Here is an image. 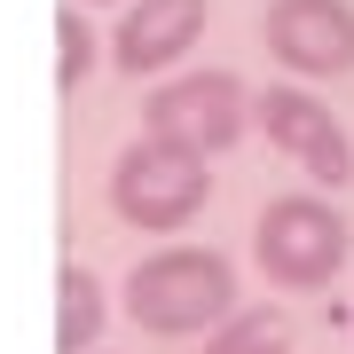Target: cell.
I'll return each instance as SVG.
<instances>
[{
    "mask_svg": "<svg viewBox=\"0 0 354 354\" xmlns=\"http://www.w3.org/2000/svg\"><path fill=\"white\" fill-rule=\"evenodd\" d=\"M205 197H213V181H205L197 150H174V142L142 134V142H127V150L111 158V213L127 228H142V236L189 228L205 213Z\"/></svg>",
    "mask_w": 354,
    "mask_h": 354,
    "instance_id": "obj_2",
    "label": "cell"
},
{
    "mask_svg": "<svg viewBox=\"0 0 354 354\" xmlns=\"http://www.w3.org/2000/svg\"><path fill=\"white\" fill-rule=\"evenodd\" d=\"M102 323H111V299H102L95 268L64 260L55 268V354H95Z\"/></svg>",
    "mask_w": 354,
    "mask_h": 354,
    "instance_id": "obj_8",
    "label": "cell"
},
{
    "mask_svg": "<svg viewBox=\"0 0 354 354\" xmlns=\"http://www.w3.org/2000/svg\"><path fill=\"white\" fill-rule=\"evenodd\" d=\"M252 260L283 291H323L346 268V213L330 197H307V189L268 197L260 221H252Z\"/></svg>",
    "mask_w": 354,
    "mask_h": 354,
    "instance_id": "obj_3",
    "label": "cell"
},
{
    "mask_svg": "<svg viewBox=\"0 0 354 354\" xmlns=\"http://www.w3.org/2000/svg\"><path fill=\"white\" fill-rule=\"evenodd\" d=\"M79 8H87V0H79Z\"/></svg>",
    "mask_w": 354,
    "mask_h": 354,
    "instance_id": "obj_11",
    "label": "cell"
},
{
    "mask_svg": "<svg viewBox=\"0 0 354 354\" xmlns=\"http://www.w3.org/2000/svg\"><path fill=\"white\" fill-rule=\"evenodd\" d=\"M205 354H291V315L283 307H236L205 330Z\"/></svg>",
    "mask_w": 354,
    "mask_h": 354,
    "instance_id": "obj_9",
    "label": "cell"
},
{
    "mask_svg": "<svg viewBox=\"0 0 354 354\" xmlns=\"http://www.w3.org/2000/svg\"><path fill=\"white\" fill-rule=\"evenodd\" d=\"M150 134L174 142V150H197V158H221L228 142L244 134V87L228 71H181L150 95Z\"/></svg>",
    "mask_w": 354,
    "mask_h": 354,
    "instance_id": "obj_4",
    "label": "cell"
},
{
    "mask_svg": "<svg viewBox=\"0 0 354 354\" xmlns=\"http://www.w3.org/2000/svg\"><path fill=\"white\" fill-rule=\"evenodd\" d=\"M95 71V24H87V8L79 0H64L55 8V87L79 95V79Z\"/></svg>",
    "mask_w": 354,
    "mask_h": 354,
    "instance_id": "obj_10",
    "label": "cell"
},
{
    "mask_svg": "<svg viewBox=\"0 0 354 354\" xmlns=\"http://www.w3.org/2000/svg\"><path fill=\"white\" fill-rule=\"evenodd\" d=\"M252 118H260V134L276 142L283 158L307 165L315 189H346V181H354V142H346L339 118H330L323 95H307V87H260Z\"/></svg>",
    "mask_w": 354,
    "mask_h": 354,
    "instance_id": "obj_5",
    "label": "cell"
},
{
    "mask_svg": "<svg viewBox=\"0 0 354 354\" xmlns=\"http://www.w3.org/2000/svg\"><path fill=\"white\" fill-rule=\"evenodd\" d=\"M197 32H205V0H127V16L111 32V55H118V71L150 79L165 64H181L197 48Z\"/></svg>",
    "mask_w": 354,
    "mask_h": 354,
    "instance_id": "obj_7",
    "label": "cell"
},
{
    "mask_svg": "<svg viewBox=\"0 0 354 354\" xmlns=\"http://www.w3.org/2000/svg\"><path fill=\"white\" fill-rule=\"evenodd\" d=\"M268 55L299 79L354 71V8L346 0H276L268 8Z\"/></svg>",
    "mask_w": 354,
    "mask_h": 354,
    "instance_id": "obj_6",
    "label": "cell"
},
{
    "mask_svg": "<svg viewBox=\"0 0 354 354\" xmlns=\"http://www.w3.org/2000/svg\"><path fill=\"white\" fill-rule=\"evenodd\" d=\"M127 315L158 339H197L221 315H236V268L213 244H165L127 268Z\"/></svg>",
    "mask_w": 354,
    "mask_h": 354,
    "instance_id": "obj_1",
    "label": "cell"
}]
</instances>
